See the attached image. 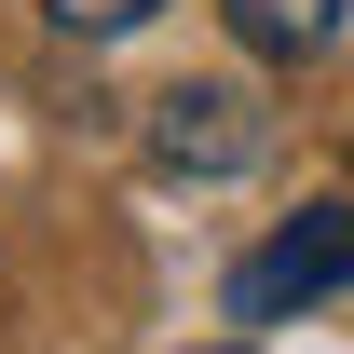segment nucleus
Segmentation results:
<instances>
[{"label":"nucleus","mask_w":354,"mask_h":354,"mask_svg":"<svg viewBox=\"0 0 354 354\" xmlns=\"http://www.w3.org/2000/svg\"><path fill=\"white\" fill-rule=\"evenodd\" d=\"M354 286V205H300L286 232H259L232 259V327H286V313L341 300Z\"/></svg>","instance_id":"nucleus-1"},{"label":"nucleus","mask_w":354,"mask_h":354,"mask_svg":"<svg viewBox=\"0 0 354 354\" xmlns=\"http://www.w3.org/2000/svg\"><path fill=\"white\" fill-rule=\"evenodd\" d=\"M272 150V109L245 82H164L150 95V164L164 177H245Z\"/></svg>","instance_id":"nucleus-2"},{"label":"nucleus","mask_w":354,"mask_h":354,"mask_svg":"<svg viewBox=\"0 0 354 354\" xmlns=\"http://www.w3.org/2000/svg\"><path fill=\"white\" fill-rule=\"evenodd\" d=\"M218 14H232V41L272 55V68H300V55L341 41V0H218Z\"/></svg>","instance_id":"nucleus-3"},{"label":"nucleus","mask_w":354,"mask_h":354,"mask_svg":"<svg viewBox=\"0 0 354 354\" xmlns=\"http://www.w3.org/2000/svg\"><path fill=\"white\" fill-rule=\"evenodd\" d=\"M164 0H41V28L55 41H123V28H150Z\"/></svg>","instance_id":"nucleus-4"},{"label":"nucleus","mask_w":354,"mask_h":354,"mask_svg":"<svg viewBox=\"0 0 354 354\" xmlns=\"http://www.w3.org/2000/svg\"><path fill=\"white\" fill-rule=\"evenodd\" d=\"M218 354H245V341H218Z\"/></svg>","instance_id":"nucleus-5"}]
</instances>
